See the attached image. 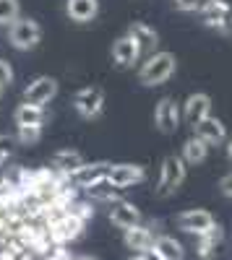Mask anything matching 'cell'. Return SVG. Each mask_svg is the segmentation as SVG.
Listing matches in <instances>:
<instances>
[{"instance_id": "277c9868", "label": "cell", "mask_w": 232, "mask_h": 260, "mask_svg": "<svg viewBox=\"0 0 232 260\" xmlns=\"http://www.w3.org/2000/svg\"><path fill=\"white\" fill-rule=\"evenodd\" d=\"M42 42V26L29 16H18L8 26V45L18 52H29Z\"/></svg>"}, {"instance_id": "ac0fdd59", "label": "cell", "mask_w": 232, "mask_h": 260, "mask_svg": "<svg viewBox=\"0 0 232 260\" xmlns=\"http://www.w3.org/2000/svg\"><path fill=\"white\" fill-rule=\"evenodd\" d=\"M66 13L73 24H92L99 13V0H66Z\"/></svg>"}, {"instance_id": "52a82bcc", "label": "cell", "mask_w": 232, "mask_h": 260, "mask_svg": "<svg viewBox=\"0 0 232 260\" xmlns=\"http://www.w3.org/2000/svg\"><path fill=\"white\" fill-rule=\"evenodd\" d=\"M83 224L81 219H76L73 213H63V216H57V219H52L50 221V237H52V242L57 245V247H66L68 242H73V240H78V237L83 234Z\"/></svg>"}, {"instance_id": "9a60e30c", "label": "cell", "mask_w": 232, "mask_h": 260, "mask_svg": "<svg viewBox=\"0 0 232 260\" xmlns=\"http://www.w3.org/2000/svg\"><path fill=\"white\" fill-rule=\"evenodd\" d=\"M154 240H157V234L152 232V226H146V224H136L131 229H125V234H123L125 247H128L133 255H141L146 250H152Z\"/></svg>"}, {"instance_id": "44dd1931", "label": "cell", "mask_w": 232, "mask_h": 260, "mask_svg": "<svg viewBox=\"0 0 232 260\" xmlns=\"http://www.w3.org/2000/svg\"><path fill=\"white\" fill-rule=\"evenodd\" d=\"M13 122H16V127H21V125H42L45 127L47 112H45V107H34V104L21 102L13 112Z\"/></svg>"}, {"instance_id": "2e32d148", "label": "cell", "mask_w": 232, "mask_h": 260, "mask_svg": "<svg viewBox=\"0 0 232 260\" xmlns=\"http://www.w3.org/2000/svg\"><path fill=\"white\" fill-rule=\"evenodd\" d=\"M125 34H128L136 45L141 47L143 55H152V52H157V47H159V34H157V29L149 26V24H143V21H133Z\"/></svg>"}, {"instance_id": "d4e9b609", "label": "cell", "mask_w": 232, "mask_h": 260, "mask_svg": "<svg viewBox=\"0 0 232 260\" xmlns=\"http://www.w3.org/2000/svg\"><path fill=\"white\" fill-rule=\"evenodd\" d=\"M21 16V3L18 0H0V26H11Z\"/></svg>"}, {"instance_id": "cb8c5ba5", "label": "cell", "mask_w": 232, "mask_h": 260, "mask_svg": "<svg viewBox=\"0 0 232 260\" xmlns=\"http://www.w3.org/2000/svg\"><path fill=\"white\" fill-rule=\"evenodd\" d=\"M42 130H45L42 125H21L16 127V141L21 146H34L42 141Z\"/></svg>"}, {"instance_id": "30bf717a", "label": "cell", "mask_w": 232, "mask_h": 260, "mask_svg": "<svg viewBox=\"0 0 232 260\" xmlns=\"http://www.w3.org/2000/svg\"><path fill=\"white\" fill-rule=\"evenodd\" d=\"M107 180H110L115 187H120V190H128V187L141 185V182L146 180V167H141V164H128V161H125V164H112Z\"/></svg>"}, {"instance_id": "d6a6232c", "label": "cell", "mask_w": 232, "mask_h": 260, "mask_svg": "<svg viewBox=\"0 0 232 260\" xmlns=\"http://www.w3.org/2000/svg\"><path fill=\"white\" fill-rule=\"evenodd\" d=\"M128 260H141V255H131V257H128Z\"/></svg>"}, {"instance_id": "1f68e13d", "label": "cell", "mask_w": 232, "mask_h": 260, "mask_svg": "<svg viewBox=\"0 0 232 260\" xmlns=\"http://www.w3.org/2000/svg\"><path fill=\"white\" fill-rule=\"evenodd\" d=\"M73 260H94V257H89V255H73Z\"/></svg>"}, {"instance_id": "603a6c76", "label": "cell", "mask_w": 232, "mask_h": 260, "mask_svg": "<svg viewBox=\"0 0 232 260\" xmlns=\"http://www.w3.org/2000/svg\"><path fill=\"white\" fill-rule=\"evenodd\" d=\"M154 250L164 257V260H185V250L183 245L170 234H159L154 240Z\"/></svg>"}, {"instance_id": "484cf974", "label": "cell", "mask_w": 232, "mask_h": 260, "mask_svg": "<svg viewBox=\"0 0 232 260\" xmlns=\"http://www.w3.org/2000/svg\"><path fill=\"white\" fill-rule=\"evenodd\" d=\"M16 73H13V65L6 60V57H0V89H11V83H13Z\"/></svg>"}, {"instance_id": "f546056e", "label": "cell", "mask_w": 232, "mask_h": 260, "mask_svg": "<svg viewBox=\"0 0 232 260\" xmlns=\"http://www.w3.org/2000/svg\"><path fill=\"white\" fill-rule=\"evenodd\" d=\"M141 260H164V257H162V255H159V252H157V250L152 247V250L141 252Z\"/></svg>"}, {"instance_id": "5b68a950", "label": "cell", "mask_w": 232, "mask_h": 260, "mask_svg": "<svg viewBox=\"0 0 232 260\" xmlns=\"http://www.w3.org/2000/svg\"><path fill=\"white\" fill-rule=\"evenodd\" d=\"M154 125L157 130H162V133L172 136L180 130L183 125V107L175 96H162L157 104H154Z\"/></svg>"}, {"instance_id": "6da1fadb", "label": "cell", "mask_w": 232, "mask_h": 260, "mask_svg": "<svg viewBox=\"0 0 232 260\" xmlns=\"http://www.w3.org/2000/svg\"><path fill=\"white\" fill-rule=\"evenodd\" d=\"M175 71H178V57L167 50H157L146 55L143 62H138L136 78L141 86H162L175 76Z\"/></svg>"}, {"instance_id": "3957f363", "label": "cell", "mask_w": 232, "mask_h": 260, "mask_svg": "<svg viewBox=\"0 0 232 260\" xmlns=\"http://www.w3.org/2000/svg\"><path fill=\"white\" fill-rule=\"evenodd\" d=\"M104 104H107V96L99 86H81V89L71 96V107L73 112L81 120H99L104 115Z\"/></svg>"}, {"instance_id": "7c38bea8", "label": "cell", "mask_w": 232, "mask_h": 260, "mask_svg": "<svg viewBox=\"0 0 232 260\" xmlns=\"http://www.w3.org/2000/svg\"><path fill=\"white\" fill-rule=\"evenodd\" d=\"M217 219L212 213H209L206 208H191V211H183L178 219H175V224H178V229L180 232H185V234H201V232H206L209 226H212Z\"/></svg>"}, {"instance_id": "f1b7e54d", "label": "cell", "mask_w": 232, "mask_h": 260, "mask_svg": "<svg viewBox=\"0 0 232 260\" xmlns=\"http://www.w3.org/2000/svg\"><path fill=\"white\" fill-rule=\"evenodd\" d=\"M219 190H222V195L232 198V172H227V175L219 180Z\"/></svg>"}, {"instance_id": "4fadbf2b", "label": "cell", "mask_w": 232, "mask_h": 260, "mask_svg": "<svg viewBox=\"0 0 232 260\" xmlns=\"http://www.w3.org/2000/svg\"><path fill=\"white\" fill-rule=\"evenodd\" d=\"M193 136H198V138H204L209 146H222V143H227V125L217 117V115H206L201 122H196L193 125Z\"/></svg>"}, {"instance_id": "d6986e66", "label": "cell", "mask_w": 232, "mask_h": 260, "mask_svg": "<svg viewBox=\"0 0 232 260\" xmlns=\"http://www.w3.org/2000/svg\"><path fill=\"white\" fill-rule=\"evenodd\" d=\"M209 146L204 138H198V136H191V138H185L183 141V148H180V156H183V161L188 164V167H198V164H204L206 161V156H209Z\"/></svg>"}, {"instance_id": "7402d4cb", "label": "cell", "mask_w": 232, "mask_h": 260, "mask_svg": "<svg viewBox=\"0 0 232 260\" xmlns=\"http://www.w3.org/2000/svg\"><path fill=\"white\" fill-rule=\"evenodd\" d=\"M86 201H92V203H115V201H120V187H115L110 180H99V182H94V185H89L86 190Z\"/></svg>"}, {"instance_id": "ba28073f", "label": "cell", "mask_w": 232, "mask_h": 260, "mask_svg": "<svg viewBox=\"0 0 232 260\" xmlns=\"http://www.w3.org/2000/svg\"><path fill=\"white\" fill-rule=\"evenodd\" d=\"M143 52L141 47L136 45V42L128 37V34H123L112 42V65L118 71H131V68H138V62H141Z\"/></svg>"}, {"instance_id": "4dcf8cb0", "label": "cell", "mask_w": 232, "mask_h": 260, "mask_svg": "<svg viewBox=\"0 0 232 260\" xmlns=\"http://www.w3.org/2000/svg\"><path fill=\"white\" fill-rule=\"evenodd\" d=\"M224 148H227V159L232 161V138H227V143H224Z\"/></svg>"}, {"instance_id": "5bb4252c", "label": "cell", "mask_w": 232, "mask_h": 260, "mask_svg": "<svg viewBox=\"0 0 232 260\" xmlns=\"http://www.w3.org/2000/svg\"><path fill=\"white\" fill-rule=\"evenodd\" d=\"M110 221H112V226H118V229H131V226H136V224H141V211H138V206L136 203H131V201H115V203H110Z\"/></svg>"}, {"instance_id": "e0dca14e", "label": "cell", "mask_w": 232, "mask_h": 260, "mask_svg": "<svg viewBox=\"0 0 232 260\" xmlns=\"http://www.w3.org/2000/svg\"><path fill=\"white\" fill-rule=\"evenodd\" d=\"M222 240H224V229H222L219 221H214L206 232H201V234L196 237V255H198L201 260H212V255H214V250L222 245Z\"/></svg>"}, {"instance_id": "ffe728a7", "label": "cell", "mask_w": 232, "mask_h": 260, "mask_svg": "<svg viewBox=\"0 0 232 260\" xmlns=\"http://www.w3.org/2000/svg\"><path fill=\"white\" fill-rule=\"evenodd\" d=\"M83 161H86V159H83L81 151H76V148H60V151H55V154H52L50 167L55 172H63V175H71V172L78 169Z\"/></svg>"}, {"instance_id": "8fae6325", "label": "cell", "mask_w": 232, "mask_h": 260, "mask_svg": "<svg viewBox=\"0 0 232 260\" xmlns=\"http://www.w3.org/2000/svg\"><path fill=\"white\" fill-rule=\"evenodd\" d=\"M180 107H183V122H188L193 127L206 115H212V96L204 91H196L191 96H185V102H180Z\"/></svg>"}, {"instance_id": "9c48e42d", "label": "cell", "mask_w": 232, "mask_h": 260, "mask_svg": "<svg viewBox=\"0 0 232 260\" xmlns=\"http://www.w3.org/2000/svg\"><path fill=\"white\" fill-rule=\"evenodd\" d=\"M110 169H112V161H83L78 169L71 172L68 180H71L73 187L86 190L89 185H94V182H99V180H107Z\"/></svg>"}, {"instance_id": "4316f807", "label": "cell", "mask_w": 232, "mask_h": 260, "mask_svg": "<svg viewBox=\"0 0 232 260\" xmlns=\"http://www.w3.org/2000/svg\"><path fill=\"white\" fill-rule=\"evenodd\" d=\"M11 151H13V138L11 136H0V167L11 159Z\"/></svg>"}, {"instance_id": "83f0119b", "label": "cell", "mask_w": 232, "mask_h": 260, "mask_svg": "<svg viewBox=\"0 0 232 260\" xmlns=\"http://www.w3.org/2000/svg\"><path fill=\"white\" fill-rule=\"evenodd\" d=\"M198 6L201 0H175V8L183 13H198Z\"/></svg>"}, {"instance_id": "836d02e7", "label": "cell", "mask_w": 232, "mask_h": 260, "mask_svg": "<svg viewBox=\"0 0 232 260\" xmlns=\"http://www.w3.org/2000/svg\"><path fill=\"white\" fill-rule=\"evenodd\" d=\"M0 96H3V89H0Z\"/></svg>"}, {"instance_id": "7a4b0ae2", "label": "cell", "mask_w": 232, "mask_h": 260, "mask_svg": "<svg viewBox=\"0 0 232 260\" xmlns=\"http://www.w3.org/2000/svg\"><path fill=\"white\" fill-rule=\"evenodd\" d=\"M185 177H188V164L183 161V156L180 154L164 156L159 167V180H157L154 195L157 198H170V195H175L183 187Z\"/></svg>"}, {"instance_id": "8992f818", "label": "cell", "mask_w": 232, "mask_h": 260, "mask_svg": "<svg viewBox=\"0 0 232 260\" xmlns=\"http://www.w3.org/2000/svg\"><path fill=\"white\" fill-rule=\"evenodd\" d=\"M60 83L52 76H37L24 86V94H21V102L34 104V107H47L55 96H57Z\"/></svg>"}]
</instances>
